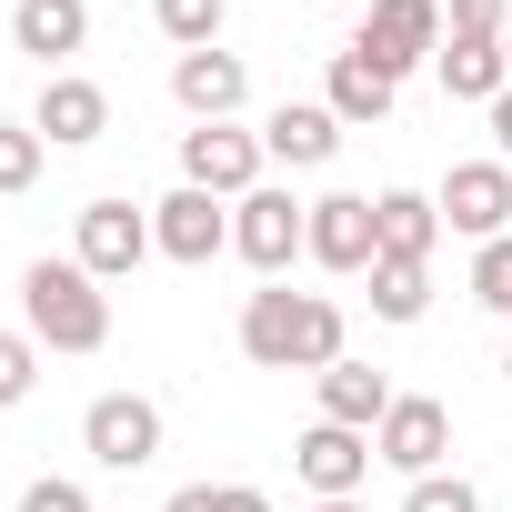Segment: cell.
<instances>
[{"label":"cell","mask_w":512,"mask_h":512,"mask_svg":"<svg viewBox=\"0 0 512 512\" xmlns=\"http://www.w3.org/2000/svg\"><path fill=\"white\" fill-rule=\"evenodd\" d=\"M241 352L262 362V372H332L342 362V302L322 292H251L241 302Z\"/></svg>","instance_id":"cell-1"},{"label":"cell","mask_w":512,"mask_h":512,"mask_svg":"<svg viewBox=\"0 0 512 512\" xmlns=\"http://www.w3.org/2000/svg\"><path fill=\"white\" fill-rule=\"evenodd\" d=\"M21 332L51 352H101L111 342V292L81 262H31L21 272Z\"/></svg>","instance_id":"cell-2"},{"label":"cell","mask_w":512,"mask_h":512,"mask_svg":"<svg viewBox=\"0 0 512 512\" xmlns=\"http://www.w3.org/2000/svg\"><path fill=\"white\" fill-rule=\"evenodd\" d=\"M231 251H241L262 282H282L292 262H312V201H292L282 181L241 191V201H231Z\"/></svg>","instance_id":"cell-3"},{"label":"cell","mask_w":512,"mask_h":512,"mask_svg":"<svg viewBox=\"0 0 512 512\" xmlns=\"http://www.w3.org/2000/svg\"><path fill=\"white\" fill-rule=\"evenodd\" d=\"M262 131H231V121H201V131H181V181L191 191H211V201H241V191H262Z\"/></svg>","instance_id":"cell-4"},{"label":"cell","mask_w":512,"mask_h":512,"mask_svg":"<svg viewBox=\"0 0 512 512\" xmlns=\"http://www.w3.org/2000/svg\"><path fill=\"white\" fill-rule=\"evenodd\" d=\"M81 442H91L101 472H141V462H161V402L151 392H101L81 412Z\"/></svg>","instance_id":"cell-5"},{"label":"cell","mask_w":512,"mask_h":512,"mask_svg":"<svg viewBox=\"0 0 512 512\" xmlns=\"http://www.w3.org/2000/svg\"><path fill=\"white\" fill-rule=\"evenodd\" d=\"M151 251H161V262H181V272H201V262H221V251H231V211L181 181V191L151 201Z\"/></svg>","instance_id":"cell-6"},{"label":"cell","mask_w":512,"mask_h":512,"mask_svg":"<svg viewBox=\"0 0 512 512\" xmlns=\"http://www.w3.org/2000/svg\"><path fill=\"white\" fill-rule=\"evenodd\" d=\"M71 262H81L91 282H131V272L151 262V211H131V201H81Z\"/></svg>","instance_id":"cell-7"},{"label":"cell","mask_w":512,"mask_h":512,"mask_svg":"<svg viewBox=\"0 0 512 512\" xmlns=\"http://www.w3.org/2000/svg\"><path fill=\"white\" fill-rule=\"evenodd\" d=\"M352 51H372L392 81H402V71H422V61L442 51V0H372L362 31H352Z\"/></svg>","instance_id":"cell-8"},{"label":"cell","mask_w":512,"mask_h":512,"mask_svg":"<svg viewBox=\"0 0 512 512\" xmlns=\"http://www.w3.org/2000/svg\"><path fill=\"white\" fill-rule=\"evenodd\" d=\"M372 452H382L402 482H422V472H442V452H452V412H442L432 392H392V412H382Z\"/></svg>","instance_id":"cell-9"},{"label":"cell","mask_w":512,"mask_h":512,"mask_svg":"<svg viewBox=\"0 0 512 512\" xmlns=\"http://www.w3.org/2000/svg\"><path fill=\"white\" fill-rule=\"evenodd\" d=\"M432 201H442V221L462 241H502L512 231V161H452V181Z\"/></svg>","instance_id":"cell-10"},{"label":"cell","mask_w":512,"mask_h":512,"mask_svg":"<svg viewBox=\"0 0 512 512\" xmlns=\"http://www.w3.org/2000/svg\"><path fill=\"white\" fill-rule=\"evenodd\" d=\"M312 262H322V272H372V262H382L372 191H322V201H312Z\"/></svg>","instance_id":"cell-11"},{"label":"cell","mask_w":512,"mask_h":512,"mask_svg":"<svg viewBox=\"0 0 512 512\" xmlns=\"http://www.w3.org/2000/svg\"><path fill=\"white\" fill-rule=\"evenodd\" d=\"M292 462H302V482H312L322 502H352V492L372 482V462H382V452H372V432H342V422H312V432L292 442Z\"/></svg>","instance_id":"cell-12"},{"label":"cell","mask_w":512,"mask_h":512,"mask_svg":"<svg viewBox=\"0 0 512 512\" xmlns=\"http://www.w3.org/2000/svg\"><path fill=\"white\" fill-rule=\"evenodd\" d=\"M171 101H181L191 121H231V111L251 101L241 51H221V41H211V51H181V61H171Z\"/></svg>","instance_id":"cell-13"},{"label":"cell","mask_w":512,"mask_h":512,"mask_svg":"<svg viewBox=\"0 0 512 512\" xmlns=\"http://www.w3.org/2000/svg\"><path fill=\"white\" fill-rule=\"evenodd\" d=\"M31 131H41L51 151H81V141H101V131H111V91H101V81H81V71H51V81H41Z\"/></svg>","instance_id":"cell-14"},{"label":"cell","mask_w":512,"mask_h":512,"mask_svg":"<svg viewBox=\"0 0 512 512\" xmlns=\"http://www.w3.org/2000/svg\"><path fill=\"white\" fill-rule=\"evenodd\" d=\"M322 101H332V121L342 131H372V121H392V101H402V81L372 61V51H332V81H322Z\"/></svg>","instance_id":"cell-15"},{"label":"cell","mask_w":512,"mask_h":512,"mask_svg":"<svg viewBox=\"0 0 512 512\" xmlns=\"http://www.w3.org/2000/svg\"><path fill=\"white\" fill-rule=\"evenodd\" d=\"M262 151H272L282 171H322V161L342 151V121H332V101H282V111L262 121Z\"/></svg>","instance_id":"cell-16"},{"label":"cell","mask_w":512,"mask_h":512,"mask_svg":"<svg viewBox=\"0 0 512 512\" xmlns=\"http://www.w3.org/2000/svg\"><path fill=\"white\" fill-rule=\"evenodd\" d=\"M11 41H21L41 71H61V61L91 41V0H21V11H11Z\"/></svg>","instance_id":"cell-17"},{"label":"cell","mask_w":512,"mask_h":512,"mask_svg":"<svg viewBox=\"0 0 512 512\" xmlns=\"http://www.w3.org/2000/svg\"><path fill=\"white\" fill-rule=\"evenodd\" d=\"M372 231H382V262H432L442 201L432 191H372Z\"/></svg>","instance_id":"cell-18"},{"label":"cell","mask_w":512,"mask_h":512,"mask_svg":"<svg viewBox=\"0 0 512 512\" xmlns=\"http://www.w3.org/2000/svg\"><path fill=\"white\" fill-rule=\"evenodd\" d=\"M322 382V422H342V432H382V412H392V382L372 372V362H332V372H312Z\"/></svg>","instance_id":"cell-19"},{"label":"cell","mask_w":512,"mask_h":512,"mask_svg":"<svg viewBox=\"0 0 512 512\" xmlns=\"http://www.w3.org/2000/svg\"><path fill=\"white\" fill-rule=\"evenodd\" d=\"M432 71H442V91H452V101H482V111L512 91V61H502V41H462V31H452V41L432 51Z\"/></svg>","instance_id":"cell-20"},{"label":"cell","mask_w":512,"mask_h":512,"mask_svg":"<svg viewBox=\"0 0 512 512\" xmlns=\"http://www.w3.org/2000/svg\"><path fill=\"white\" fill-rule=\"evenodd\" d=\"M372 312L382 322H422L432 312V262H372Z\"/></svg>","instance_id":"cell-21"},{"label":"cell","mask_w":512,"mask_h":512,"mask_svg":"<svg viewBox=\"0 0 512 512\" xmlns=\"http://www.w3.org/2000/svg\"><path fill=\"white\" fill-rule=\"evenodd\" d=\"M151 21H161V41L211 51V41H221V0H151Z\"/></svg>","instance_id":"cell-22"},{"label":"cell","mask_w":512,"mask_h":512,"mask_svg":"<svg viewBox=\"0 0 512 512\" xmlns=\"http://www.w3.org/2000/svg\"><path fill=\"white\" fill-rule=\"evenodd\" d=\"M41 151H51V141H41L31 121H0V201H11V191H31V181H41Z\"/></svg>","instance_id":"cell-23"},{"label":"cell","mask_w":512,"mask_h":512,"mask_svg":"<svg viewBox=\"0 0 512 512\" xmlns=\"http://www.w3.org/2000/svg\"><path fill=\"white\" fill-rule=\"evenodd\" d=\"M472 302H482V312H512V231L472 251Z\"/></svg>","instance_id":"cell-24"},{"label":"cell","mask_w":512,"mask_h":512,"mask_svg":"<svg viewBox=\"0 0 512 512\" xmlns=\"http://www.w3.org/2000/svg\"><path fill=\"white\" fill-rule=\"evenodd\" d=\"M31 382H41V342L31 332H0V412L31 402Z\"/></svg>","instance_id":"cell-25"},{"label":"cell","mask_w":512,"mask_h":512,"mask_svg":"<svg viewBox=\"0 0 512 512\" xmlns=\"http://www.w3.org/2000/svg\"><path fill=\"white\" fill-rule=\"evenodd\" d=\"M402 512H482V492H472L462 472H422V482L402 492Z\"/></svg>","instance_id":"cell-26"},{"label":"cell","mask_w":512,"mask_h":512,"mask_svg":"<svg viewBox=\"0 0 512 512\" xmlns=\"http://www.w3.org/2000/svg\"><path fill=\"white\" fill-rule=\"evenodd\" d=\"M452 31L462 41H502L512 31V0H452Z\"/></svg>","instance_id":"cell-27"},{"label":"cell","mask_w":512,"mask_h":512,"mask_svg":"<svg viewBox=\"0 0 512 512\" xmlns=\"http://www.w3.org/2000/svg\"><path fill=\"white\" fill-rule=\"evenodd\" d=\"M21 512H91V492H81V482H61V472H41V482L21 492Z\"/></svg>","instance_id":"cell-28"},{"label":"cell","mask_w":512,"mask_h":512,"mask_svg":"<svg viewBox=\"0 0 512 512\" xmlns=\"http://www.w3.org/2000/svg\"><path fill=\"white\" fill-rule=\"evenodd\" d=\"M211 512H272L262 482H211Z\"/></svg>","instance_id":"cell-29"},{"label":"cell","mask_w":512,"mask_h":512,"mask_svg":"<svg viewBox=\"0 0 512 512\" xmlns=\"http://www.w3.org/2000/svg\"><path fill=\"white\" fill-rule=\"evenodd\" d=\"M492 161H512V91L492 101Z\"/></svg>","instance_id":"cell-30"},{"label":"cell","mask_w":512,"mask_h":512,"mask_svg":"<svg viewBox=\"0 0 512 512\" xmlns=\"http://www.w3.org/2000/svg\"><path fill=\"white\" fill-rule=\"evenodd\" d=\"M161 512H211V482H181V492H171Z\"/></svg>","instance_id":"cell-31"},{"label":"cell","mask_w":512,"mask_h":512,"mask_svg":"<svg viewBox=\"0 0 512 512\" xmlns=\"http://www.w3.org/2000/svg\"><path fill=\"white\" fill-rule=\"evenodd\" d=\"M322 512H362V502H322Z\"/></svg>","instance_id":"cell-32"},{"label":"cell","mask_w":512,"mask_h":512,"mask_svg":"<svg viewBox=\"0 0 512 512\" xmlns=\"http://www.w3.org/2000/svg\"><path fill=\"white\" fill-rule=\"evenodd\" d=\"M502 382H512V352H502Z\"/></svg>","instance_id":"cell-33"},{"label":"cell","mask_w":512,"mask_h":512,"mask_svg":"<svg viewBox=\"0 0 512 512\" xmlns=\"http://www.w3.org/2000/svg\"><path fill=\"white\" fill-rule=\"evenodd\" d=\"M502 61H512V31H502Z\"/></svg>","instance_id":"cell-34"},{"label":"cell","mask_w":512,"mask_h":512,"mask_svg":"<svg viewBox=\"0 0 512 512\" xmlns=\"http://www.w3.org/2000/svg\"><path fill=\"white\" fill-rule=\"evenodd\" d=\"M352 11H372V0H352Z\"/></svg>","instance_id":"cell-35"}]
</instances>
